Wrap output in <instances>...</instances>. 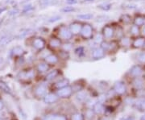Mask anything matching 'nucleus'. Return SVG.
Wrapping results in <instances>:
<instances>
[{"mask_svg": "<svg viewBox=\"0 0 145 120\" xmlns=\"http://www.w3.org/2000/svg\"><path fill=\"white\" fill-rule=\"evenodd\" d=\"M141 33L143 36H145V24L142 27V29H141Z\"/></svg>", "mask_w": 145, "mask_h": 120, "instance_id": "nucleus-47", "label": "nucleus"}, {"mask_svg": "<svg viewBox=\"0 0 145 120\" xmlns=\"http://www.w3.org/2000/svg\"><path fill=\"white\" fill-rule=\"evenodd\" d=\"M118 44H119V45L123 47V48H129L131 46V40L129 36H123L122 38L119 39Z\"/></svg>", "mask_w": 145, "mask_h": 120, "instance_id": "nucleus-15", "label": "nucleus"}, {"mask_svg": "<svg viewBox=\"0 0 145 120\" xmlns=\"http://www.w3.org/2000/svg\"><path fill=\"white\" fill-rule=\"evenodd\" d=\"M36 68H37V71L40 73H47V71H48V70H49V65L48 63H46L45 61L40 62L37 65Z\"/></svg>", "mask_w": 145, "mask_h": 120, "instance_id": "nucleus-19", "label": "nucleus"}, {"mask_svg": "<svg viewBox=\"0 0 145 120\" xmlns=\"http://www.w3.org/2000/svg\"><path fill=\"white\" fill-rule=\"evenodd\" d=\"M61 11L63 12V13H71V12H74L76 11V8L74 7H72V6H65L63 8L61 9Z\"/></svg>", "mask_w": 145, "mask_h": 120, "instance_id": "nucleus-36", "label": "nucleus"}, {"mask_svg": "<svg viewBox=\"0 0 145 120\" xmlns=\"http://www.w3.org/2000/svg\"><path fill=\"white\" fill-rule=\"evenodd\" d=\"M143 70L141 65H133L129 70V74L130 76L133 77V78H140V77L143 74Z\"/></svg>", "mask_w": 145, "mask_h": 120, "instance_id": "nucleus-10", "label": "nucleus"}, {"mask_svg": "<svg viewBox=\"0 0 145 120\" xmlns=\"http://www.w3.org/2000/svg\"><path fill=\"white\" fill-rule=\"evenodd\" d=\"M73 35L70 31L69 27L65 24H61L57 28V37L61 39L62 41H70Z\"/></svg>", "mask_w": 145, "mask_h": 120, "instance_id": "nucleus-1", "label": "nucleus"}, {"mask_svg": "<svg viewBox=\"0 0 145 120\" xmlns=\"http://www.w3.org/2000/svg\"><path fill=\"white\" fill-rule=\"evenodd\" d=\"M105 107L103 106V104H102V102H97L96 104H94V106H93V111H94V113L96 114H102L105 111Z\"/></svg>", "mask_w": 145, "mask_h": 120, "instance_id": "nucleus-26", "label": "nucleus"}, {"mask_svg": "<svg viewBox=\"0 0 145 120\" xmlns=\"http://www.w3.org/2000/svg\"></svg>", "mask_w": 145, "mask_h": 120, "instance_id": "nucleus-52", "label": "nucleus"}, {"mask_svg": "<svg viewBox=\"0 0 145 120\" xmlns=\"http://www.w3.org/2000/svg\"><path fill=\"white\" fill-rule=\"evenodd\" d=\"M92 40H93V42H94L97 45H100L102 44V42L104 40V37H103V36H102V32H97V33L94 34V35H93Z\"/></svg>", "mask_w": 145, "mask_h": 120, "instance_id": "nucleus-28", "label": "nucleus"}, {"mask_svg": "<svg viewBox=\"0 0 145 120\" xmlns=\"http://www.w3.org/2000/svg\"><path fill=\"white\" fill-rule=\"evenodd\" d=\"M61 15H53L52 17H50V18L48 20V22L49 23H56L59 20H61Z\"/></svg>", "mask_w": 145, "mask_h": 120, "instance_id": "nucleus-40", "label": "nucleus"}, {"mask_svg": "<svg viewBox=\"0 0 145 120\" xmlns=\"http://www.w3.org/2000/svg\"><path fill=\"white\" fill-rule=\"evenodd\" d=\"M24 53V50L21 46H15L11 50V54L13 56H22Z\"/></svg>", "mask_w": 145, "mask_h": 120, "instance_id": "nucleus-30", "label": "nucleus"}, {"mask_svg": "<svg viewBox=\"0 0 145 120\" xmlns=\"http://www.w3.org/2000/svg\"><path fill=\"white\" fill-rule=\"evenodd\" d=\"M72 93H73L72 86H70V85H68V86H65L64 88L58 89V90L56 91V94L58 96V98H69L70 96H71Z\"/></svg>", "mask_w": 145, "mask_h": 120, "instance_id": "nucleus-8", "label": "nucleus"}, {"mask_svg": "<svg viewBox=\"0 0 145 120\" xmlns=\"http://www.w3.org/2000/svg\"><path fill=\"white\" fill-rule=\"evenodd\" d=\"M76 98L79 102H85L88 98V93L85 90H80L76 95Z\"/></svg>", "mask_w": 145, "mask_h": 120, "instance_id": "nucleus-20", "label": "nucleus"}, {"mask_svg": "<svg viewBox=\"0 0 145 120\" xmlns=\"http://www.w3.org/2000/svg\"><path fill=\"white\" fill-rule=\"evenodd\" d=\"M58 100V96L56 93H46L45 96L44 97V102L46 104H53L55 103L56 102H57Z\"/></svg>", "mask_w": 145, "mask_h": 120, "instance_id": "nucleus-13", "label": "nucleus"}, {"mask_svg": "<svg viewBox=\"0 0 145 120\" xmlns=\"http://www.w3.org/2000/svg\"><path fill=\"white\" fill-rule=\"evenodd\" d=\"M31 45L35 49L38 51H42L45 48L47 45V42L45 40V38L41 36H36L35 38H33L31 41Z\"/></svg>", "mask_w": 145, "mask_h": 120, "instance_id": "nucleus-4", "label": "nucleus"}, {"mask_svg": "<svg viewBox=\"0 0 145 120\" xmlns=\"http://www.w3.org/2000/svg\"><path fill=\"white\" fill-rule=\"evenodd\" d=\"M30 31H31V29H26V30L23 31L22 32H20V36H19V38H20V39L24 38L25 36L28 35V34L30 33Z\"/></svg>", "mask_w": 145, "mask_h": 120, "instance_id": "nucleus-43", "label": "nucleus"}, {"mask_svg": "<svg viewBox=\"0 0 145 120\" xmlns=\"http://www.w3.org/2000/svg\"><path fill=\"white\" fill-rule=\"evenodd\" d=\"M60 73V71L58 70H53L52 71H50L46 76H45V80L48 81H53V79H55L56 77L59 75Z\"/></svg>", "mask_w": 145, "mask_h": 120, "instance_id": "nucleus-22", "label": "nucleus"}, {"mask_svg": "<svg viewBox=\"0 0 145 120\" xmlns=\"http://www.w3.org/2000/svg\"><path fill=\"white\" fill-rule=\"evenodd\" d=\"M129 33H130V35L132 36L133 37L139 36H140V34H141V29H140V27L136 26V25H135V24H132L130 26Z\"/></svg>", "mask_w": 145, "mask_h": 120, "instance_id": "nucleus-17", "label": "nucleus"}, {"mask_svg": "<svg viewBox=\"0 0 145 120\" xmlns=\"http://www.w3.org/2000/svg\"><path fill=\"white\" fill-rule=\"evenodd\" d=\"M4 108V103L2 100H0V110H2Z\"/></svg>", "mask_w": 145, "mask_h": 120, "instance_id": "nucleus-48", "label": "nucleus"}, {"mask_svg": "<svg viewBox=\"0 0 145 120\" xmlns=\"http://www.w3.org/2000/svg\"><path fill=\"white\" fill-rule=\"evenodd\" d=\"M136 59H137L138 62H140L141 64H145V51H142V52H140L137 54Z\"/></svg>", "mask_w": 145, "mask_h": 120, "instance_id": "nucleus-37", "label": "nucleus"}, {"mask_svg": "<svg viewBox=\"0 0 145 120\" xmlns=\"http://www.w3.org/2000/svg\"><path fill=\"white\" fill-rule=\"evenodd\" d=\"M12 40V37L11 36H3L0 38V45H6Z\"/></svg>", "mask_w": 145, "mask_h": 120, "instance_id": "nucleus-35", "label": "nucleus"}, {"mask_svg": "<svg viewBox=\"0 0 145 120\" xmlns=\"http://www.w3.org/2000/svg\"><path fill=\"white\" fill-rule=\"evenodd\" d=\"M78 0H65V3H67L69 6H74L78 4Z\"/></svg>", "mask_w": 145, "mask_h": 120, "instance_id": "nucleus-44", "label": "nucleus"}, {"mask_svg": "<svg viewBox=\"0 0 145 120\" xmlns=\"http://www.w3.org/2000/svg\"><path fill=\"white\" fill-rule=\"evenodd\" d=\"M102 33L105 40H111L115 36V28L112 24H106L102 28Z\"/></svg>", "mask_w": 145, "mask_h": 120, "instance_id": "nucleus-3", "label": "nucleus"}, {"mask_svg": "<svg viewBox=\"0 0 145 120\" xmlns=\"http://www.w3.org/2000/svg\"><path fill=\"white\" fill-rule=\"evenodd\" d=\"M132 84L136 90H141L143 87V81L140 78H135Z\"/></svg>", "mask_w": 145, "mask_h": 120, "instance_id": "nucleus-29", "label": "nucleus"}, {"mask_svg": "<svg viewBox=\"0 0 145 120\" xmlns=\"http://www.w3.org/2000/svg\"><path fill=\"white\" fill-rule=\"evenodd\" d=\"M35 93L37 97H45L47 93V88L44 85H39L35 89Z\"/></svg>", "mask_w": 145, "mask_h": 120, "instance_id": "nucleus-16", "label": "nucleus"}, {"mask_svg": "<svg viewBox=\"0 0 145 120\" xmlns=\"http://www.w3.org/2000/svg\"><path fill=\"white\" fill-rule=\"evenodd\" d=\"M140 120H145V115L143 116H142V118H140Z\"/></svg>", "mask_w": 145, "mask_h": 120, "instance_id": "nucleus-51", "label": "nucleus"}, {"mask_svg": "<svg viewBox=\"0 0 145 120\" xmlns=\"http://www.w3.org/2000/svg\"><path fill=\"white\" fill-rule=\"evenodd\" d=\"M20 76L22 78H26V79H31L35 77V71L33 70H29L28 71H23L20 73Z\"/></svg>", "mask_w": 145, "mask_h": 120, "instance_id": "nucleus-24", "label": "nucleus"}, {"mask_svg": "<svg viewBox=\"0 0 145 120\" xmlns=\"http://www.w3.org/2000/svg\"><path fill=\"white\" fill-rule=\"evenodd\" d=\"M135 106L140 110H145V98H140L135 102Z\"/></svg>", "mask_w": 145, "mask_h": 120, "instance_id": "nucleus-31", "label": "nucleus"}, {"mask_svg": "<svg viewBox=\"0 0 145 120\" xmlns=\"http://www.w3.org/2000/svg\"><path fill=\"white\" fill-rule=\"evenodd\" d=\"M109 20V16L107 15H101L97 16V18L95 19V22L97 23H103L106 20Z\"/></svg>", "mask_w": 145, "mask_h": 120, "instance_id": "nucleus-39", "label": "nucleus"}, {"mask_svg": "<svg viewBox=\"0 0 145 120\" xmlns=\"http://www.w3.org/2000/svg\"><path fill=\"white\" fill-rule=\"evenodd\" d=\"M68 85H70V80L67 78H64V79L58 81L55 84V87L58 90V89H61L65 86H68Z\"/></svg>", "mask_w": 145, "mask_h": 120, "instance_id": "nucleus-23", "label": "nucleus"}, {"mask_svg": "<svg viewBox=\"0 0 145 120\" xmlns=\"http://www.w3.org/2000/svg\"><path fill=\"white\" fill-rule=\"evenodd\" d=\"M82 25H83V23L81 21L75 20V21H73L70 23L69 28L73 36H78L81 33Z\"/></svg>", "mask_w": 145, "mask_h": 120, "instance_id": "nucleus-6", "label": "nucleus"}, {"mask_svg": "<svg viewBox=\"0 0 145 120\" xmlns=\"http://www.w3.org/2000/svg\"><path fill=\"white\" fill-rule=\"evenodd\" d=\"M131 47L135 49L145 48V36H139L134 37L131 41Z\"/></svg>", "mask_w": 145, "mask_h": 120, "instance_id": "nucleus-7", "label": "nucleus"}, {"mask_svg": "<svg viewBox=\"0 0 145 120\" xmlns=\"http://www.w3.org/2000/svg\"><path fill=\"white\" fill-rule=\"evenodd\" d=\"M113 90L117 94H123L126 93L127 90V86L123 81H116L113 86Z\"/></svg>", "mask_w": 145, "mask_h": 120, "instance_id": "nucleus-11", "label": "nucleus"}, {"mask_svg": "<svg viewBox=\"0 0 145 120\" xmlns=\"http://www.w3.org/2000/svg\"><path fill=\"white\" fill-rule=\"evenodd\" d=\"M93 14L91 13H85V14H79L77 15V19H78L80 20H83V21H87V20H90L92 19H93Z\"/></svg>", "mask_w": 145, "mask_h": 120, "instance_id": "nucleus-25", "label": "nucleus"}, {"mask_svg": "<svg viewBox=\"0 0 145 120\" xmlns=\"http://www.w3.org/2000/svg\"><path fill=\"white\" fill-rule=\"evenodd\" d=\"M106 55V52L102 49L101 47H95L94 48L92 49V52H91V57L93 60H94V61H97V60H100L102 59Z\"/></svg>", "mask_w": 145, "mask_h": 120, "instance_id": "nucleus-9", "label": "nucleus"}, {"mask_svg": "<svg viewBox=\"0 0 145 120\" xmlns=\"http://www.w3.org/2000/svg\"><path fill=\"white\" fill-rule=\"evenodd\" d=\"M62 44H63L62 40L60 38H58L57 36H51L47 42V45L53 50L61 48L62 46Z\"/></svg>", "mask_w": 145, "mask_h": 120, "instance_id": "nucleus-5", "label": "nucleus"}, {"mask_svg": "<svg viewBox=\"0 0 145 120\" xmlns=\"http://www.w3.org/2000/svg\"><path fill=\"white\" fill-rule=\"evenodd\" d=\"M0 90L5 92L6 93H9V94L11 93V90L10 87L8 86V85L7 83H5L3 81H0Z\"/></svg>", "mask_w": 145, "mask_h": 120, "instance_id": "nucleus-33", "label": "nucleus"}, {"mask_svg": "<svg viewBox=\"0 0 145 120\" xmlns=\"http://www.w3.org/2000/svg\"><path fill=\"white\" fill-rule=\"evenodd\" d=\"M45 61L48 65H55L59 61V56L54 53H50L45 57Z\"/></svg>", "mask_w": 145, "mask_h": 120, "instance_id": "nucleus-14", "label": "nucleus"}, {"mask_svg": "<svg viewBox=\"0 0 145 120\" xmlns=\"http://www.w3.org/2000/svg\"><path fill=\"white\" fill-rule=\"evenodd\" d=\"M132 23H133V24L136 25V26L142 28L145 24V15H141V14L135 15V17L133 18Z\"/></svg>", "mask_w": 145, "mask_h": 120, "instance_id": "nucleus-12", "label": "nucleus"}, {"mask_svg": "<svg viewBox=\"0 0 145 120\" xmlns=\"http://www.w3.org/2000/svg\"><path fill=\"white\" fill-rule=\"evenodd\" d=\"M18 13H19V10L18 9H13V10H11V11H9V15H17Z\"/></svg>", "mask_w": 145, "mask_h": 120, "instance_id": "nucleus-45", "label": "nucleus"}, {"mask_svg": "<svg viewBox=\"0 0 145 120\" xmlns=\"http://www.w3.org/2000/svg\"><path fill=\"white\" fill-rule=\"evenodd\" d=\"M34 10V7L31 4H28L26 6H24L23 8V13H28L30 11H32Z\"/></svg>", "mask_w": 145, "mask_h": 120, "instance_id": "nucleus-42", "label": "nucleus"}, {"mask_svg": "<svg viewBox=\"0 0 145 120\" xmlns=\"http://www.w3.org/2000/svg\"><path fill=\"white\" fill-rule=\"evenodd\" d=\"M71 120H84V116L81 113H74L71 116Z\"/></svg>", "mask_w": 145, "mask_h": 120, "instance_id": "nucleus-41", "label": "nucleus"}, {"mask_svg": "<svg viewBox=\"0 0 145 120\" xmlns=\"http://www.w3.org/2000/svg\"><path fill=\"white\" fill-rule=\"evenodd\" d=\"M120 21L124 24V25H129L132 23L133 19L131 16L128 14H123L120 16Z\"/></svg>", "mask_w": 145, "mask_h": 120, "instance_id": "nucleus-21", "label": "nucleus"}, {"mask_svg": "<svg viewBox=\"0 0 145 120\" xmlns=\"http://www.w3.org/2000/svg\"><path fill=\"white\" fill-rule=\"evenodd\" d=\"M86 2H88V3H91V2H93L94 0H85Z\"/></svg>", "mask_w": 145, "mask_h": 120, "instance_id": "nucleus-50", "label": "nucleus"}, {"mask_svg": "<svg viewBox=\"0 0 145 120\" xmlns=\"http://www.w3.org/2000/svg\"><path fill=\"white\" fill-rule=\"evenodd\" d=\"M43 120H67L64 115H48Z\"/></svg>", "mask_w": 145, "mask_h": 120, "instance_id": "nucleus-27", "label": "nucleus"}, {"mask_svg": "<svg viewBox=\"0 0 145 120\" xmlns=\"http://www.w3.org/2000/svg\"><path fill=\"white\" fill-rule=\"evenodd\" d=\"M3 58L0 57V65H1L3 64Z\"/></svg>", "mask_w": 145, "mask_h": 120, "instance_id": "nucleus-49", "label": "nucleus"}, {"mask_svg": "<svg viewBox=\"0 0 145 120\" xmlns=\"http://www.w3.org/2000/svg\"><path fill=\"white\" fill-rule=\"evenodd\" d=\"M56 3V0H40V5L41 7L53 6Z\"/></svg>", "mask_w": 145, "mask_h": 120, "instance_id": "nucleus-34", "label": "nucleus"}, {"mask_svg": "<svg viewBox=\"0 0 145 120\" xmlns=\"http://www.w3.org/2000/svg\"><path fill=\"white\" fill-rule=\"evenodd\" d=\"M123 120H135V118L132 116H127L123 118Z\"/></svg>", "mask_w": 145, "mask_h": 120, "instance_id": "nucleus-46", "label": "nucleus"}, {"mask_svg": "<svg viewBox=\"0 0 145 120\" xmlns=\"http://www.w3.org/2000/svg\"><path fill=\"white\" fill-rule=\"evenodd\" d=\"M73 53L78 58H82L86 56V48L84 46H78L74 48Z\"/></svg>", "mask_w": 145, "mask_h": 120, "instance_id": "nucleus-18", "label": "nucleus"}, {"mask_svg": "<svg viewBox=\"0 0 145 120\" xmlns=\"http://www.w3.org/2000/svg\"><path fill=\"white\" fill-rule=\"evenodd\" d=\"M80 35L82 37V39H84V40H92L93 35H94V33H93V28L92 25L89 23H83Z\"/></svg>", "mask_w": 145, "mask_h": 120, "instance_id": "nucleus-2", "label": "nucleus"}, {"mask_svg": "<svg viewBox=\"0 0 145 120\" xmlns=\"http://www.w3.org/2000/svg\"><path fill=\"white\" fill-rule=\"evenodd\" d=\"M112 7V4L109 3H103L98 5V8L103 11H109Z\"/></svg>", "mask_w": 145, "mask_h": 120, "instance_id": "nucleus-32", "label": "nucleus"}, {"mask_svg": "<svg viewBox=\"0 0 145 120\" xmlns=\"http://www.w3.org/2000/svg\"><path fill=\"white\" fill-rule=\"evenodd\" d=\"M61 48L63 51H65V52H70V51H71L73 48V45L70 44L69 41H66L64 43V44H62Z\"/></svg>", "mask_w": 145, "mask_h": 120, "instance_id": "nucleus-38", "label": "nucleus"}]
</instances>
